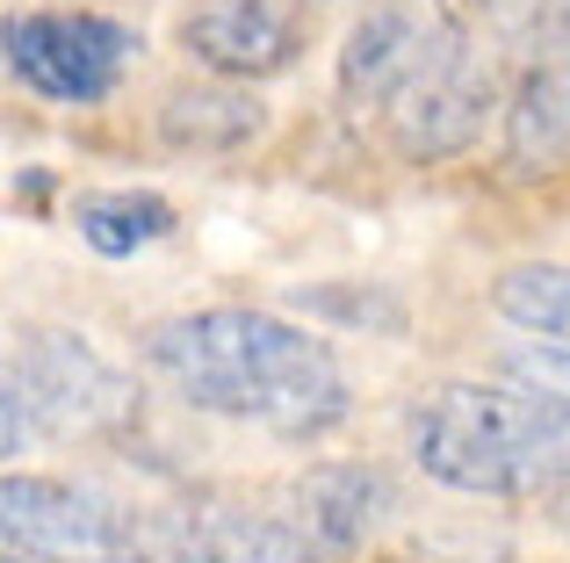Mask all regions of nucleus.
I'll use <instances>...</instances> for the list:
<instances>
[{
	"label": "nucleus",
	"mask_w": 570,
	"mask_h": 563,
	"mask_svg": "<svg viewBox=\"0 0 570 563\" xmlns=\"http://www.w3.org/2000/svg\"><path fill=\"white\" fill-rule=\"evenodd\" d=\"M267 124L261 95L238 80H209V87H174L167 101H159V138L174 145V152H195V159H224L238 152V145H253Z\"/></svg>",
	"instance_id": "f8f14e48"
},
{
	"label": "nucleus",
	"mask_w": 570,
	"mask_h": 563,
	"mask_svg": "<svg viewBox=\"0 0 570 563\" xmlns=\"http://www.w3.org/2000/svg\"><path fill=\"white\" fill-rule=\"evenodd\" d=\"M542 506H549V521H557V527H570V484H563V492H549Z\"/></svg>",
	"instance_id": "f3484780"
},
{
	"label": "nucleus",
	"mask_w": 570,
	"mask_h": 563,
	"mask_svg": "<svg viewBox=\"0 0 570 563\" xmlns=\"http://www.w3.org/2000/svg\"><path fill=\"white\" fill-rule=\"evenodd\" d=\"M557 43H563V51H570V29H563V37H557Z\"/></svg>",
	"instance_id": "6ab92c4d"
},
{
	"label": "nucleus",
	"mask_w": 570,
	"mask_h": 563,
	"mask_svg": "<svg viewBox=\"0 0 570 563\" xmlns=\"http://www.w3.org/2000/svg\"><path fill=\"white\" fill-rule=\"evenodd\" d=\"M433 22L419 0H376L362 22L347 29V51H340V101L347 109H383L397 95V80L412 72V58L426 51Z\"/></svg>",
	"instance_id": "9b49d317"
},
{
	"label": "nucleus",
	"mask_w": 570,
	"mask_h": 563,
	"mask_svg": "<svg viewBox=\"0 0 570 563\" xmlns=\"http://www.w3.org/2000/svg\"><path fill=\"white\" fill-rule=\"evenodd\" d=\"M404 441L462 498H549L570 484V397L534 383H441L412 397Z\"/></svg>",
	"instance_id": "f03ea898"
},
{
	"label": "nucleus",
	"mask_w": 570,
	"mask_h": 563,
	"mask_svg": "<svg viewBox=\"0 0 570 563\" xmlns=\"http://www.w3.org/2000/svg\"><path fill=\"white\" fill-rule=\"evenodd\" d=\"M325 550L289 513H246V506H195L153 513V563H318Z\"/></svg>",
	"instance_id": "6e6552de"
},
{
	"label": "nucleus",
	"mask_w": 570,
	"mask_h": 563,
	"mask_svg": "<svg viewBox=\"0 0 570 563\" xmlns=\"http://www.w3.org/2000/svg\"><path fill=\"white\" fill-rule=\"evenodd\" d=\"M383 563H412V556H383Z\"/></svg>",
	"instance_id": "a211bd4d"
},
{
	"label": "nucleus",
	"mask_w": 570,
	"mask_h": 563,
	"mask_svg": "<svg viewBox=\"0 0 570 563\" xmlns=\"http://www.w3.org/2000/svg\"><path fill=\"white\" fill-rule=\"evenodd\" d=\"M491 310L534 339H563L570 347V260H520L491 282Z\"/></svg>",
	"instance_id": "4468645a"
},
{
	"label": "nucleus",
	"mask_w": 570,
	"mask_h": 563,
	"mask_svg": "<svg viewBox=\"0 0 570 563\" xmlns=\"http://www.w3.org/2000/svg\"><path fill=\"white\" fill-rule=\"evenodd\" d=\"M462 14L505 51H549L570 29V0H462Z\"/></svg>",
	"instance_id": "2eb2a0df"
},
{
	"label": "nucleus",
	"mask_w": 570,
	"mask_h": 563,
	"mask_svg": "<svg viewBox=\"0 0 570 563\" xmlns=\"http://www.w3.org/2000/svg\"><path fill=\"white\" fill-rule=\"evenodd\" d=\"M72 225H80V239L95 246L101 260H130V254H145V246L174 239L181 210H174L159 188H87V196L72 203Z\"/></svg>",
	"instance_id": "ddd939ff"
},
{
	"label": "nucleus",
	"mask_w": 570,
	"mask_h": 563,
	"mask_svg": "<svg viewBox=\"0 0 570 563\" xmlns=\"http://www.w3.org/2000/svg\"><path fill=\"white\" fill-rule=\"evenodd\" d=\"M505 368H513L520 383H534V391L570 397V347H563V339H542V347H513V354H505Z\"/></svg>",
	"instance_id": "dca6fc26"
},
{
	"label": "nucleus",
	"mask_w": 570,
	"mask_h": 563,
	"mask_svg": "<svg viewBox=\"0 0 570 563\" xmlns=\"http://www.w3.org/2000/svg\"><path fill=\"white\" fill-rule=\"evenodd\" d=\"M0 43H8V72L29 87V95L43 101H66V109H95V101L116 95V80L130 72V58L145 51V37L130 22H116V14H8V29H0Z\"/></svg>",
	"instance_id": "39448f33"
},
{
	"label": "nucleus",
	"mask_w": 570,
	"mask_h": 563,
	"mask_svg": "<svg viewBox=\"0 0 570 563\" xmlns=\"http://www.w3.org/2000/svg\"><path fill=\"white\" fill-rule=\"evenodd\" d=\"M0 535L14 556L43 563H153V513H130L116 498L66 477H22L0 484Z\"/></svg>",
	"instance_id": "20e7f679"
},
{
	"label": "nucleus",
	"mask_w": 570,
	"mask_h": 563,
	"mask_svg": "<svg viewBox=\"0 0 570 563\" xmlns=\"http://www.w3.org/2000/svg\"><path fill=\"white\" fill-rule=\"evenodd\" d=\"M390 506H397V492H390V477L376 463H311L304 477L289 484V521L304 527L325 556L362 550Z\"/></svg>",
	"instance_id": "1a4fd4ad"
},
{
	"label": "nucleus",
	"mask_w": 570,
	"mask_h": 563,
	"mask_svg": "<svg viewBox=\"0 0 570 563\" xmlns=\"http://www.w3.org/2000/svg\"><path fill=\"white\" fill-rule=\"evenodd\" d=\"M145 362L167 376V391L195 412H217L238 426H267L282 441H318L347 419V376L318 333L275 318V310L217 304L181 310L145 333Z\"/></svg>",
	"instance_id": "f257e3e1"
},
{
	"label": "nucleus",
	"mask_w": 570,
	"mask_h": 563,
	"mask_svg": "<svg viewBox=\"0 0 570 563\" xmlns=\"http://www.w3.org/2000/svg\"><path fill=\"white\" fill-rule=\"evenodd\" d=\"M181 51L209 80H275L304 58V14L289 0H195L181 14Z\"/></svg>",
	"instance_id": "0eeeda50"
},
{
	"label": "nucleus",
	"mask_w": 570,
	"mask_h": 563,
	"mask_svg": "<svg viewBox=\"0 0 570 563\" xmlns=\"http://www.w3.org/2000/svg\"><path fill=\"white\" fill-rule=\"evenodd\" d=\"M8 383L29 397L37 426H51V434H116L138 419V383L116 362H101L80 333H58V325L14 333Z\"/></svg>",
	"instance_id": "423d86ee"
},
{
	"label": "nucleus",
	"mask_w": 570,
	"mask_h": 563,
	"mask_svg": "<svg viewBox=\"0 0 570 563\" xmlns=\"http://www.w3.org/2000/svg\"><path fill=\"white\" fill-rule=\"evenodd\" d=\"M505 167L520 181L570 167V51L563 43L534 51L528 72L513 80V101H505Z\"/></svg>",
	"instance_id": "9d476101"
},
{
	"label": "nucleus",
	"mask_w": 570,
	"mask_h": 563,
	"mask_svg": "<svg viewBox=\"0 0 570 563\" xmlns=\"http://www.w3.org/2000/svg\"><path fill=\"white\" fill-rule=\"evenodd\" d=\"M491 109H499V72L476 51L470 22L441 14L426 37V51L412 58V72L397 80V95L383 101V138L404 167H441V159L470 152L484 138Z\"/></svg>",
	"instance_id": "7ed1b4c3"
},
{
	"label": "nucleus",
	"mask_w": 570,
	"mask_h": 563,
	"mask_svg": "<svg viewBox=\"0 0 570 563\" xmlns=\"http://www.w3.org/2000/svg\"><path fill=\"white\" fill-rule=\"evenodd\" d=\"M8 563H29V556H14V550H8Z\"/></svg>",
	"instance_id": "aec40b11"
}]
</instances>
